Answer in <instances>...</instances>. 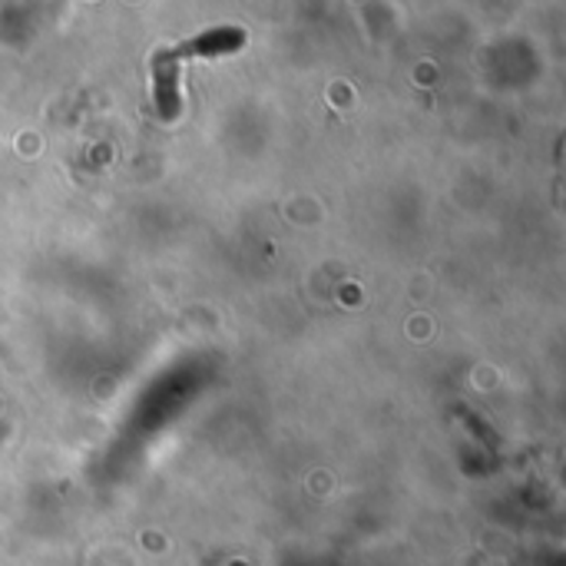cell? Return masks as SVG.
<instances>
[{"mask_svg": "<svg viewBox=\"0 0 566 566\" xmlns=\"http://www.w3.org/2000/svg\"><path fill=\"white\" fill-rule=\"evenodd\" d=\"M245 40L242 30L235 27H222V30H206L196 40H186L179 46L159 50L153 56V80H156V109L159 116L172 119L179 113V66L192 56H219V53H232L239 50Z\"/></svg>", "mask_w": 566, "mask_h": 566, "instance_id": "1", "label": "cell"}]
</instances>
